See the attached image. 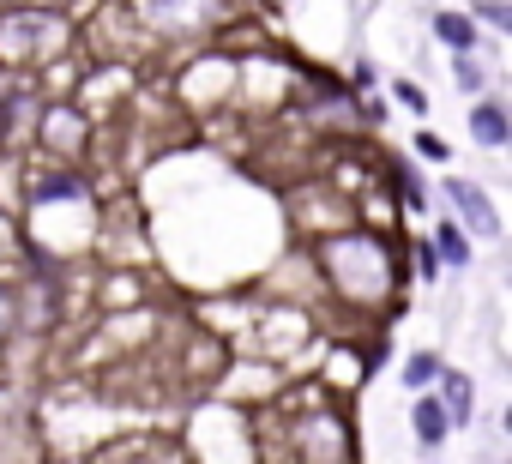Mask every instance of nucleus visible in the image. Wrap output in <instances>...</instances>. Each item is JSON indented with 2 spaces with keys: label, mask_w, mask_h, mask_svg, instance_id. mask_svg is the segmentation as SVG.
Masks as SVG:
<instances>
[{
  "label": "nucleus",
  "mask_w": 512,
  "mask_h": 464,
  "mask_svg": "<svg viewBox=\"0 0 512 464\" xmlns=\"http://www.w3.org/2000/svg\"><path fill=\"white\" fill-rule=\"evenodd\" d=\"M320 260H326V278L350 302H374L386 290V278H392V260H386V248L374 236H338V242L320 248Z\"/></svg>",
  "instance_id": "nucleus-1"
},
{
  "label": "nucleus",
  "mask_w": 512,
  "mask_h": 464,
  "mask_svg": "<svg viewBox=\"0 0 512 464\" xmlns=\"http://www.w3.org/2000/svg\"><path fill=\"white\" fill-rule=\"evenodd\" d=\"M440 199L458 211L452 223L464 229L470 242H500V211H494V199H488L470 175H446V181H440Z\"/></svg>",
  "instance_id": "nucleus-2"
},
{
  "label": "nucleus",
  "mask_w": 512,
  "mask_h": 464,
  "mask_svg": "<svg viewBox=\"0 0 512 464\" xmlns=\"http://www.w3.org/2000/svg\"><path fill=\"white\" fill-rule=\"evenodd\" d=\"M470 139H476L482 151H506V145H512V115H506V103L476 97V109H470Z\"/></svg>",
  "instance_id": "nucleus-3"
},
{
  "label": "nucleus",
  "mask_w": 512,
  "mask_h": 464,
  "mask_svg": "<svg viewBox=\"0 0 512 464\" xmlns=\"http://www.w3.org/2000/svg\"><path fill=\"white\" fill-rule=\"evenodd\" d=\"M434 398H440V410H446V422H452V428L476 416V380H470V374H458V368H440Z\"/></svg>",
  "instance_id": "nucleus-4"
},
{
  "label": "nucleus",
  "mask_w": 512,
  "mask_h": 464,
  "mask_svg": "<svg viewBox=\"0 0 512 464\" xmlns=\"http://www.w3.org/2000/svg\"><path fill=\"white\" fill-rule=\"evenodd\" d=\"M410 428H416V440H422V446H446L452 422H446V410H440V398H434V392H416V404H410Z\"/></svg>",
  "instance_id": "nucleus-5"
},
{
  "label": "nucleus",
  "mask_w": 512,
  "mask_h": 464,
  "mask_svg": "<svg viewBox=\"0 0 512 464\" xmlns=\"http://www.w3.org/2000/svg\"><path fill=\"white\" fill-rule=\"evenodd\" d=\"M434 37L452 55H476V19L470 13H434Z\"/></svg>",
  "instance_id": "nucleus-6"
},
{
  "label": "nucleus",
  "mask_w": 512,
  "mask_h": 464,
  "mask_svg": "<svg viewBox=\"0 0 512 464\" xmlns=\"http://www.w3.org/2000/svg\"><path fill=\"white\" fill-rule=\"evenodd\" d=\"M428 248H434V260H440V266H470V236H464L458 223H440Z\"/></svg>",
  "instance_id": "nucleus-7"
},
{
  "label": "nucleus",
  "mask_w": 512,
  "mask_h": 464,
  "mask_svg": "<svg viewBox=\"0 0 512 464\" xmlns=\"http://www.w3.org/2000/svg\"><path fill=\"white\" fill-rule=\"evenodd\" d=\"M440 368H446V362H440L434 350H416V356H404V386H410V392H434Z\"/></svg>",
  "instance_id": "nucleus-8"
},
{
  "label": "nucleus",
  "mask_w": 512,
  "mask_h": 464,
  "mask_svg": "<svg viewBox=\"0 0 512 464\" xmlns=\"http://www.w3.org/2000/svg\"><path fill=\"white\" fill-rule=\"evenodd\" d=\"M452 85H458L464 97H482V91H488V67H482L476 55H452Z\"/></svg>",
  "instance_id": "nucleus-9"
},
{
  "label": "nucleus",
  "mask_w": 512,
  "mask_h": 464,
  "mask_svg": "<svg viewBox=\"0 0 512 464\" xmlns=\"http://www.w3.org/2000/svg\"><path fill=\"white\" fill-rule=\"evenodd\" d=\"M392 97H398L404 109H416V115H428V91H422L416 79H398V85H392Z\"/></svg>",
  "instance_id": "nucleus-10"
},
{
  "label": "nucleus",
  "mask_w": 512,
  "mask_h": 464,
  "mask_svg": "<svg viewBox=\"0 0 512 464\" xmlns=\"http://www.w3.org/2000/svg\"><path fill=\"white\" fill-rule=\"evenodd\" d=\"M476 19H488L494 31H512V7H506V0H476Z\"/></svg>",
  "instance_id": "nucleus-11"
},
{
  "label": "nucleus",
  "mask_w": 512,
  "mask_h": 464,
  "mask_svg": "<svg viewBox=\"0 0 512 464\" xmlns=\"http://www.w3.org/2000/svg\"><path fill=\"white\" fill-rule=\"evenodd\" d=\"M416 151H422L428 163H446V139H440V133H416Z\"/></svg>",
  "instance_id": "nucleus-12"
},
{
  "label": "nucleus",
  "mask_w": 512,
  "mask_h": 464,
  "mask_svg": "<svg viewBox=\"0 0 512 464\" xmlns=\"http://www.w3.org/2000/svg\"><path fill=\"white\" fill-rule=\"evenodd\" d=\"M416 272H422V284H434V278H440V260H434V248H428V242L416 248Z\"/></svg>",
  "instance_id": "nucleus-13"
}]
</instances>
